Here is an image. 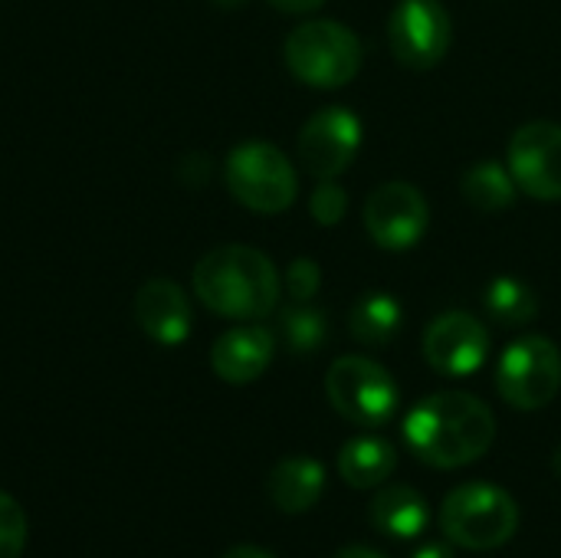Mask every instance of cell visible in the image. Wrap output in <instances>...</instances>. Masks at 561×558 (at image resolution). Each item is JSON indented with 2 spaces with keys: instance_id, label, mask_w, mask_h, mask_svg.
<instances>
[{
  "instance_id": "1",
  "label": "cell",
  "mask_w": 561,
  "mask_h": 558,
  "mask_svg": "<svg viewBox=\"0 0 561 558\" xmlns=\"http://www.w3.org/2000/svg\"><path fill=\"white\" fill-rule=\"evenodd\" d=\"M404 441L417 460L437 470H457L493 447L496 418L486 401L467 391H440L408 411Z\"/></svg>"
},
{
  "instance_id": "2",
  "label": "cell",
  "mask_w": 561,
  "mask_h": 558,
  "mask_svg": "<svg viewBox=\"0 0 561 558\" xmlns=\"http://www.w3.org/2000/svg\"><path fill=\"white\" fill-rule=\"evenodd\" d=\"M194 293L224 319L256 322L279 303V273L266 253L243 243H224L197 260Z\"/></svg>"
},
{
  "instance_id": "3",
  "label": "cell",
  "mask_w": 561,
  "mask_h": 558,
  "mask_svg": "<svg viewBox=\"0 0 561 558\" xmlns=\"http://www.w3.org/2000/svg\"><path fill=\"white\" fill-rule=\"evenodd\" d=\"M440 529L457 549H503L519 529V506L496 483H463L440 503Z\"/></svg>"
},
{
  "instance_id": "4",
  "label": "cell",
  "mask_w": 561,
  "mask_h": 558,
  "mask_svg": "<svg viewBox=\"0 0 561 558\" xmlns=\"http://www.w3.org/2000/svg\"><path fill=\"white\" fill-rule=\"evenodd\" d=\"M289 72L312 89H342L362 69V39L339 20H309L286 36Z\"/></svg>"
},
{
  "instance_id": "5",
  "label": "cell",
  "mask_w": 561,
  "mask_h": 558,
  "mask_svg": "<svg viewBox=\"0 0 561 558\" xmlns=\"http://www.w3.org/2000/svg\"><path fill=\"white\" fill-rule=\"evenodd\" d=\"M224 178L230 194L253 214H283L299 191L293 161L270 141L237 145L227 155Z\"/></svg>"
},
{
  "instance_id": "6",
  "label": "cell",
  "mask_w": 561,
  "mask_h": 558,
  "mask_svg": "<svg viewBox=\"0 0 561 558\" xmlns=\"http://www.w3.org/2000/svg\"><path fill=\"white\" fill-rule=\"evenodd\" d=\"M329 405L358 428H381L398 411V385L385 365L365 355L335 358L325 375Z\"/></svg>"
},
{
  "instance_id": "7",
  "label": "cell",
  "mask_w": 561,
  "mask_h": 558,
  "mask_svg": "<svg viewBox=\"0 0 561 558\" xmlns=\"http://www.w3.org/2000/svg\"><path fill=\"white\" fill-rule=\"evenodd\" d=\"M496 388L516 411H542L561 388V352L546 335L516 339L496 368Z\"/></svg>"
},
{
  "instance_id": "8",
  "label": "cell",
  "mask_w": 561,
  "mask_h": 558,
  "mask_svg": "<svg viewBox=\"0 0 561 558\" xmlns=\"http://www.w3.org/2000/svg\"><path fill=\"white\" fill-rule=\"evenodd\" d=\"M454 39L450 13L440 0H401L388 20V43L398 62L411 69L437 66Z\"/></svg>"
},
{
  "instance_id": "9",
  "label": "cell",
  "mask_w": 561,
  "mask_h": 558,
  "mask_svg": "<svg viewBox=\"0 0 561 558\" xmlns=\"http://www.w3.org/2000/svg\"><path fill=\"white\" fill-rule=\"evenodd\" d=\"M358 145H362L358 115L348 112L345 105H329V109H319L302 125L296 151H299L302 168L312 178L329 181V178H339L342 171L352 168V161L358 155Z\"/></svg>"
},
{
  "instance_id": "10",
  "label": "cell",
  "mask_w": 561,
  "mask_h": 558,
  "mask_svg": "<svg viewBox=\"0 0 561 558\" xmlns=\"http://www.w3.org/2000/svg\"><path fill=\"white\" fill-rule=\"evenodd\" d=\"M431 227L427 197L408 181H388L365 201V230L385 250H411Z\"/></svg>"
},
{
  "instance_id": "11",
  "label": "cell",
  "mask_w": 561,
  "mask_h": 558,
  "mask_svg": "<svg viewBox=\"0 0 561 558\" xmlns=\"http://www.w3.org/2000/svg\"><path fill=\"white\" fill-rule=\"evenodd\" d=\"M510 174L536 201L561 197V125L529 122L510 141Z\"/></svg>"
},
{
  "instance_id": "12",
  "label": "cell",
  "mask_w": 561,
  "mask_h": 558,
  "mask_svg": "<svg viewBox=\"0 0 561 558\" xmlns=\"http://www.w3.org/2000/svg\"><path fill=\"white\" fill-rule=\"evenodd\" d=\"M490 355V332L470 312H444L424 332V358L447 378L473 375Z\"/></svg>"
},
{
  "instance_id": "13",
  "label": "cell",
  "mask_w": 561,
  "mask_h": 558,
  "mask_svg": "<svg viewBox=\"0 0 561 558\" xmlns=\"http://www.w3.org/2000/svg\"><path fill=\"white\" fill-rule=\"evenodd\" d=\"M135 319L141 326V332L164 345L174 349L191 335V303L184 296V289L171 280H148L138 293H135Z\"/></svg>"
},
{
  "instance_id": "14",
  "label": "cell",
  "mask_w": 561,
  "mask_h": 558,
  "mask_svg": "<svg viewBox=\"0 0 561 558\" xmlns=\"http://www.w3.org/2000/svg\"><path fill=\"white\" fill-rule=\"evenodd\" d=\"M276 352V339L263 326H240L224 332L210 349V368L227 385H250L256 382Z\"/></svg>"
},
{
  "instance_id": "15",
  "label": "cell",
  "mask_w": 561,
  "mask_h": 558,
  "mask_svg": "<svg viewBox=\"0 0 561 558\" xmlns=\"http://www.w3.org/2000/svg\"><path fill=\"white\" fill-rule=\"evenodd\" d=\"M322 490H325V467L316 457H283L266 477L270 503L286 516H299L312 510Z\"/></svg>"
},
{
  "instance_id": "16",
  "label": "cell",
  "mask_w": 561,
  "mask_h": 558,
  "mask_svg": "<svg viewBox=\"0 0 561 558\" xmlns=\"http://www.w3.org/2000/svg\"><path fill=\"white\" fill-rule=\"evenodd\" d=\"M427 523H431V510L424 497L408 483L385 487L371 500V526L391 539H417L427 529Z\"/></svg>"
},
{
  "instance_id": "17",
  "label": "cell",
  "mask_w": 561,
  "mask_h": 558,
  "mask_svg": "<svg viewBox=\"0 0 561 558\" xmlns=\"http://www.w3.org/2000/svg\"><path fill=\"white\" fill-rule=\"evenodd\" d=\"M398 467V451L385 437H352L339 451V474L355 490H375L381 487Z\"/></svg>"
},
{
  "instance_id": "18",
  "label": "cell",
  "mask_w": 561,
  "mask_h": 558,
  "mask_svg": "<svg viewBox=\"0 0 561 558\" xmlns=\"http://www.w3.org/2000/svg\"><path fill=\"white\" fill-rule=\"evenodd\" d=\"M401 322H404L401 303L388 293H365L355 299L348 312V332L355 335V342L368 349L394 342V335L401 332Z\"/></svg>"
},
{
  "instance_id": "19",
  "label": "cell",
  "mask_w": 561,
  "mask_h": 558,
  "mask_svg": "<svg viewBox=\"0 0 561 558\" xmlns=\"http://www.w3.org/2000/svg\"><path fill=\"white\" fill-rule=\"evenodd\" d=\"M460 191L467 197V204L480 214H503L506 207L516 204V181L510 174L506 164L486 158V161H477L463 171L460 178Z\"/></svg>"
},
{
  "instance_id": "20",
  "label": "cell",
  "mask_w": 561,
  "mask_h": 558,
  "mask_svg": "<svg viewBox=\"0 0 561 558\" xmlns=\"http://www.w3.org/2000/svg\"><path fill=\"white\" fill-rule=\"evenodd\" d=\"M486 316L500 326H526L539 316V296L529 283L516 280V276H500L486 286L483 296Z\"/></svg>"
},
{
  "instance_id": "21",
  "label": "cell",
  "mask_w": 561,
  "mask_h": 558,
  "mask_svg": "<svg viewBox=\"0 0 561 558\" xmlns=\"http://www.w3.org/2000/svg\"><path fill=\"white\" fill-rule=\"evenodd\" d=\"M279 335L293 355H312L329 342V316L309 303H296L279 316Z\"/></svg>"
},
{
  "instance_id": "22",
  "label": "cell",
  "mask_w": 561,
  "mask_h": 558,
  "mask_svg": "<svg viewBox=\"0 0 561 558\" xmlns=\"http://www.w3.org/2000/svg\"><path fill=\"white\" fill-rule=\"evenodd\" d=\"M26 513L23 506L0 490V558H23L26 549Z\"/></svg>"
},
{
  "instance_id": "23",
  "label": "cell",
  "mask_w": 561,
  "mask_h": 558,
  "mask_svg": "<svg viewBox=\"0 0 561 558\" xmlns=\"http://www.w3.org/2000/svg\"><path fill=\"white\" fill-rule=\"evenodd\" d=\"M345 210H348V191H345L335 178L319 181V187H316L312 197H309V214H312V220L322 224V227H335V224H342Z\"/></svg>"
},
{
  "instance_id": "24",
  "label": "cell",
  "mask_w": 561,
  "mask_h": 558,
  "mask_svg": "<svg viewBox=\"0 0 561 558\" xmlns=\"http://www.w3.org/2000/svg\"><path fill=\"white\" fill-rule=\"evenodd\" d=\"M319 286H322V270H319L316 260L299 257V260L289 263V270H286V289H289L293 303H312L316 293H319Z\"/></svg>"
},
{
  "instance_id": "25",
  "label": "cell",
  "mask_w": 561,
  "mask_h": 558,
  "mask_svg": "<svg viewBox=\"0 0 561 558\" xmlns=\"http://www.w3.org/2000/svg\"><path fill=\"white\" fill-rule=\"evenodd\" d=\"M270 7H276V10H283V13H312V10H319L325 0H266Z\"/></svg>"
},
{
  "instance_id": "26",
  "label": "cell",
  "mask_w": 561,
  "mask_h": 558,
  "mask_svg": "<svg viewBox=\"0 0 561 558\" xmlns=\"http://www.w3.org/2000/svg\"><path fill=\"white\" fill-rule=\"evenodd\" d=\"M411 558H454V543H434L431 539V543L417 546Z\"/></svg>"
},
{
  "instance_id": "27",
  "label": "cell",
  "mask_w": 561,
  "mask_h": 558,
  "mask_svg": "<svg viewBox=\"0 0 561 558\" xmlns=\"http://www.w3.org/2000/svg\"><path fill=\"white\" fill-rule=\"evenodd\" d=\"M220 558H276V556H270V553H266V549H260V546L243 543V546H230V549H227Z\"/></svg>"
},
{
  "instance_id": "28",
  "label": "cell",
  "mask_w": 561,
  "mask_h": 558,
  "mask_svg": "<svg viewBox=\"0 0 561 558\" xmlns=\"http://www.w3.org/2000/svg\"><path fill=\"white\" fill-rule=\"evenodd\" d=\"M335 558H385L378 549H368V546H348V549H342Z\"/></svg>"
},
{
  "instance_id": "29",
  "label": "cell",
  "mask_w": 561,
  "mask_h": 558,
  "mask_svg": "<svg viewBox=\"0 0 561 558\" xmlns=\"http://www.w3.org/2000/svg\"><path fill=\"white\" fill-rule=\"evenodd\" d=\"M217 7H224V10H237V7H243L247 0H214Z\"/></svg>"
},
{
  "instance_id": "30",
  "label": "cell",
  "mask_w": 561,
  "mask_h": 558,
  "mask_svg": "<svg viewBox=\"0 0 561 558\" xmlns=\"http://www.w3.org/2000/svg\"><path fill=\"white\" fill-rule=\"evenodd\" d=\"M552 467H556V477H561V444L556 447V457H552Z\"/></svg>"
}]
</instances>
